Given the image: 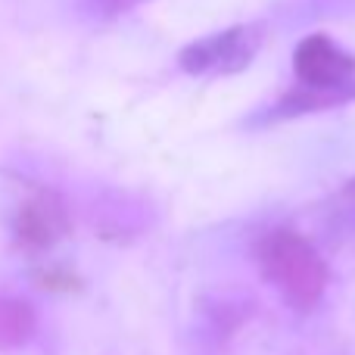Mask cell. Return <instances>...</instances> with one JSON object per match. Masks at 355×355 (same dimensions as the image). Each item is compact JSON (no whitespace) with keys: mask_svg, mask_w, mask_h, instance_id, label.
<instances>
[{"mask_svg":"<svg viewBox=\"0 0 355 355\" xmlns=\"http://www.w3.org/2000/svg\"><path fill=\"white\" fill-rule=\"evenodd\" d=\"M256 262L265 281L296 312H312L327 287V265L306 237L293 231H271L259 240Z\"/></svg>","mask_w":355,"mask_h":355,"instance_id":"1","label":"cell"},{"mask_svg":"<svg viewBox=\"0 0 355 355\" xmlns=\"http://www.w3.org/2000/svg\"><path fill=\"white\" fill-rule=\"evenodd\" d=\"M12 240L25 252H47L69 234V209L62 196L50 187L31 184L19 193L12 209Z\"/></svg>","mask_w":355,"mask_h":355,"instance_id":"2","label":"cell"},{"mask_svg":"<svg viewBox=\"0 0 355 355\" xmlns=\"http://www.w3.org/2000/svg\"><path fill=\"white\" fill-rule=\"evenodd\" d=\"M256 50L259 37L250 28H227L187 44L178 56V62L190 75H231L240 72L252 60Z\"/></svg>","mask_w":355,"mask_h":355,"instance_id":"3","label":"cell"},{"mask_svg":"<svg viewBox=\"0 0 355 355\" xmlns=\"http://www.w3.org/2000/svg\"><path fill=\"white\" fill-rule=\"evenodd\" d=\"M293 69L302 85L315 87V91H337V87L352 81L355 60L346 50H340L331 37L309 35V37H302L300 47H296Z\"/></svg>","mask_w":355,"mask_h":355,"instance_id":"4","label":"cell"},{"mask_svg":"<svg viewBox=\"0 0 355 355\" xmlns=\"http://www.w3.org/2000/svg\"><path fill=\"white\" fill-rule=\"evenodd\" d=\"M37 331V315L31 302L19 296L0 293V352H10L25 346Z\"/></svg>","mask_w":355,"mask_h":355,"instance_id":"5","label":"cell"},{"mask_svg":"<svg viewBox=\"0 0 355 355\" xmlns=\"http://www.w3.org/2000/svg\"><path fill=\"white\" fill-rule=\"evenodd\" d=\"M135 3H141V0H78V10L97 19H112L119 12L131 10Z\"/></svg>","mask_w":355,"mask_h":355,"instance_id":"6","label":"cell"}]
</instances>
